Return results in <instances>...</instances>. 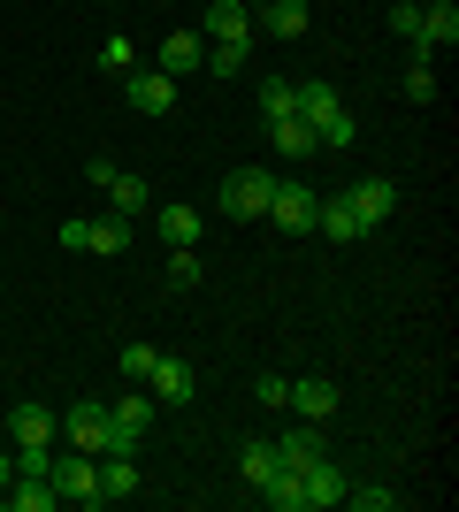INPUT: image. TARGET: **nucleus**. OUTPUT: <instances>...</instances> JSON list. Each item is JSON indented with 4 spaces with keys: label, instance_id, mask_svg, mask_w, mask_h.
I'll use <instances>...</instances> for the list:
<instances>
[{
    "label": "nucleus",
    "instance_id": "obj_1",
    "mask_svg": "<svg viewBox=\"0 0 459 512\" xmlns=\"http://www.w3.org/2000/svg\"><path fill=\"white\" fill-rule=\"evenodd\" d=\"M268 199H276V176H268V169H230V176H222V192H215V207L230 214V222H261Z\"/></svg>",
    "mask_w": 459,
    "mask_h": 512
},
{
    "label": "nucleus",
    "instance_id": "obj_14",
    "mask_svg": "<svg viewBox=\"0 0 459 512\" xmlns=\"http://www.w3.org/2000/svg\"><path fill=\"white\" fill-rule=\"evenodd\" d=\"M215 39H253V8L245 0H207V46Z\"/></svg>",
    "mask_w": 459,
    "mask_h": 512
},
{
    "label": "nucleus",
    "instance_id": "obj_22",
    "mask_svg": "<svg viewBox=\"0 0 459 512\" xmlns=\"http://www.w3.org/2000/svg\"><path fill=\"white\" fill-rule=\"evenodd\" d=\"M314 451H322V436H314V428H284V436H276V459H284L291 474H299Z\"/></svg>",
    "mask_w": 459,
    "mask_h": 512
},
{
    "label": "nucleus",
    "instance_id": "obj_8",
    "mask_svg": "<svg viewBox=\"0 0 459 512\" xmlns=\"http://www.w3.org/2000/svg\"><path fill=\"white\" fill-rule=\"evenodd\" d=\"M153 69H161V77H199V69H207V39H199V31H169L161 54H153Z\"/></svg>",
    "mask_w": 459,
    "mask_h": 512
},
{
    "label": "nucleus",
    "instance_id": "obj_18",
    "mask_svg": "<svg viewBox=\"0 0 459 512\" xmlns=\"http://www.w3.org/2000/svg\"><path fill=\"white\" fill-rule=\"evenodd\" d=\"M153 207V192H146V184H138V176H123V169H115L108 176V214H123V222H138V214H146Z\"/></svg>",
    "mask_w": 459,
    "mask_h": 512
},
{
    "label": "nucleus",
    "instance_id": "obj_6",
    "mask_svg": "<svg viewBox=\"0 0 459 512\" xmlns=\"http://www.w3.org/2000/svg\"><path fill=\"white\" fill-rule=\"evenodd\" d=\"M299 505H306V512H329V505H345V474L329 467L322 451H314V459L299 467Z\"/></svg>",
    "mask_w": 459,
    "mask_h": 512
},
{
    "label": "nucleus",
    "instance_id": "obj_23",
    "mask_svg": "<svg viewBox=\"0 0 459 512\" xmlns=\"http://www.w3.org/2000/svg\"><path fill=\"white\" fill-rule=\"evenodd\" d=\"M245 62H253V39H215L207 46V69H215V77H238Z\"/></svg>",
    "mask_w": 459,
    "mask_h": 512
},
{
    "label": "nucleus",
    "instance_id": "obj_13",
    "mask_svg": "<svg viewBox=\"0 0 459 512\" xmlns=\"http://www.w3.org/2000/svg\"><path fill=\"white\" fill-rule=\"evenodd\" d=\"M291 413H299V421H314L322 428L329 413H337V383H322V375H306V383H291V398H284Z\"/></svg>",
    "mask_w": 459,
    "mask_h": 512
},
{
    "label": "nucleus",
    "instance_id": "obj_32",
    "mask_svg": "<svg viewBox=\"0 0 459 512\" xmlns=\"http://www.w3.org/2000/svg\"><path fill=\"white\" fill-rule=\"evenodd\" d=\"M291 398V375H261V406H284Z\"/></svg>",
    "mask_w": 459,
    "mask_h": 512
},
{
    "label": "nucleus",
    "instance_id": "obj_28",
    "mask_svg": "<svg viewBox=\"0 0 459 512\" xmlns=\"http://www.w3.org/2000/svg\"><path fill=\"white\" fill-rule=\"evenodd\" d=\"M153 360H161V352H153V344H123V360H115V367H123V375H131V383H146V375H153Z\"/></svg>",
    "mask_w": 459,
    "mask_h": 512
},
{
    "label": "nucleus",
    "instance_id": "obj_5",
    "mask_svg": "<svg viewBox=\"0 0 459 512\" xmlns=\"http://www.w3.org/2000/svg\"><path fill=\"white\" fill-rule=\"evenodd\" d=\"M345 199H352V214H360V230H383L398 214V184H383V176H360V184H345Z\"/></svg>",
    "mask_w": 459,
    "mask_h": 512
},
{
    "label": "nucleus",
    "instance_id": "obj_15",
    "mask_svg": "<svg viewBox=\"0 0 459 512\" xmlns=\"http://www.w3.org/2000/svg\"><path fill=\"white\" fill-rule=\"evenodd\" d=\"M253 31H268V39H299V31H306V0H268L261 16H253Z\"/></svg>",
    "mask_w": 459,
    "mask_h": 512
},
{
    "label": "nucleus",
    "instance_id": "obj_30",
    "mask_svg": "<svg viewBox=\"0 0 459 512\" xmlns=\"http://www.w3.org/2000/svg\"><path fill=\"white\" fill-rule=\"evenodd\" d=\"M345 505H360V512H391L398 497H391V490H352V482H345Z\"/></svg>",
    "mask_w": 459,
    "mask_h": 512
},
{
    "label": "nucleus",
    "instance_id": "obj_21",
    "mask_svg": "<svg viewBox=\"0 0 459 512\" xmlns=\"http://www.w3.org/2000/svg\"><path fill=\"white\" fill-rule=\"evenodd\" d=\"M337 85H322V77H314V85H299V100H291V115H306V123H329V115H337Z\"/></svg>",
    "mask_w": 459,
    "mask_h": 512
},
{
    "label": "nucleus",
    "instance_id": "obj_34",
    "mask_svg": "<svg viewBox=\"0 0 459 512\" xmlns=\"http://www.w3.org/2000/svg\"><path fill=\"white\" fill-rule=\"evenodd\" d=\"M0 444H8V421H0Z\"/></svg>",
    "mask_w": 459,
    "mask_h": 512
},
{
    "label": "nucleus",
    "instance_id": "obj_19",
    "mask_svg": "<svg viewBox=\"0 0 459 512\" xmlns=\"http://www.w3.org/2000/svg\"><path fill=\"white\" fill-rule=\"evenodd\" d=\"M153 222H161V237H169V245H199V207H184V199L153 207Z\"/></svg>",
    "mask_w": 459,
    "mask_h": 512
},
{
    "label": "nucleus",
    "instance_id": "obj_26",
    "mask_svg": "<svg viewBox=\"0 0 459 512\" xmlns=\"http://www.w3.org/2000/svg\"><path fill=\"white\" fill-rule=\"evenodd\" d=\"M291 100H299L291 77H261V115H291Z\"/></svg>",
    "mask_w": 459,
    "mask_h": 512
},
{
    "label": "nucleus",
    "instance_id": "obj_33",
    "mask_svg": "<svg viewBox=\"0 0 459 512\" xmlns=\"http://www.w3.org/2000/svg\"><path fill=\"white\" fill-rule=\"evenodd\" d=\"M8 482H16V451L0 444V490H8Z\"/></svg>",
    "mask_w": 459,
    "mask_h": 512
},
{
    "label": "nucleus",
    "instance_id": "obj_9",
    "mask_svg": "<svg viewBox=\"0 0 459 512\" xmlns=\"http://www.w3.org/2000/svg\"><path fill=\"white\" fill-rule=\"evenodd\" d=\"M268 146L284 153V161H314V153H322V138H314V123H306V115H268Z\"/></svg>",
    "mask_w": 459,
    "mask_h": 512
},
{
    "label": "nucleus",
    "instance_id": "obj_12",
    "mask_svg": "<svg viewBox=\"0 0 459 512\" xmlns=\"http://www.w3.org/2000/svg\"><path fill=\"white\" fill-rule=\"evenodd\" d=\"M314 230H322L329 245H360V237H368V230H360V214H352V199H345V192H329L322 207H314Z\"/></svg>",
    "mask_w": 459,
    "mask_h": 512
},
{
    "label": "nucleus",
    "instance_id": "obj_27",
    "mask_svg": "<svg viewBox=\"0 0 459 512\" xmlns=\"http://www.w3.org/2000/svg\"><path fill=\"white\" fill-rule=\"evenodd\" d=\"M406 100H414V107H429V100H437V69H429V62H414V69H406Z\"/></svg>",
    "mask_w": 459,
    "mask_h": 512
},
{
    "label": "nucleus",
    "instance_id": "obj_20",
    "mask_svg": "<svg viewBox=\"0 0 459 512\" xmlns=\"http://www.w3.org/2000/svg\"><path fill=\"white\" fill-rule=\"evenodd\" d=\"M8 505H16V512H54V505H62V490H54L46 474H16V490H8Z\"/></svg>",
    "mask_w": 459,
    "mask_h": 512
},
{
    "label": "nucleus",
    "instance_id": "obj_16",
    "mask_svg": "<svg viewBox=\"0 0 459 512\" xmlns=\"http://www.w3.org/2000/svg\"><path fill=\"white\" fill-rule=\"evenodd\" d=\"M8 436H16V444H54L62 421H54L46 406H16V413H8Z\"/></svg>",
    "mask_w": 459,
    "mask_h": 512
},
{
    "label": "nucleus",
    "instance_id": "obj_10",
    "mask_svg": "<svg viewBox=\"0 0 459 512\" xmlns=\"http://www.w3.org/2000/svg\"><path fill=\"white\" fill-rule=\"evenodd\" d=\"M123 92H131L138 115H169V107H176V77H161V69H131Z\"/></svg>",
    "mask_w": 459,
    "mask_h": 512
},
{
    "label": "nucleus",
    "instance_id": "obj_31",
    "mask_svg": "<svg viewBox=\"0 0 459 512\" xmlns=\"http://www.w3.org/2000/svg\"><path fill=\"white\" fill-rule=\"evenodd\" d=\"M391 31H398V39H414V31H421V0H398V8H391Z\"/></svg>",
    "mask_w": 459,
    "mask_h": 512
},
{
    "label": "nucleus",
    "instance_id": "obj_2",
    "mask_svg": "<svg viewBox=\"0 0 459 512\" xmlns=\"http://www.w3.org/2000/svg\"><path fill=\"white\" fill-rule=\"evenodd\" d=\"M314 207H322V192H314V184H276V199H268L261 222H276L284 237H306V230H314Z\"/></svg>",
    "mask_w": 459,
    "mask_h": 512
},
{
    "label": "nucleus",
    "instance_id": "obj_25",
    "mask_svg": "<svg viewBox=\"0 0 459 512\" xmlns=\"http://www.w3.org/2000/svg\"><path fill=\"white\" fill-rule=\"evenodd\" d=\"M238 467H245V482L261 490V482H268L276 467H284V459H276V444H245V459H238Z\"/></svg>",
    "mask_w": 459,
    "mask_h": 512
},
{
    "label": "nucleus",
    "instance_id": "obj_3",
    "mask_svg": "<svg viewBox=\"0 0 459 512\" xmlns=\"http://www.w3.org/2000/svg\"><path fill=\"white\" fill-rule=\"evenodd\" d=\"M46 482L62 490V505H100V459H92V451L54 459V474H46Z\"/></svg>",
    "mask_w": 459,
    "mask_h": 512
},
{
    "label": "nucleus",
    "instance_id": "obj_29",
    "mask_svg": "<svg viewBox=\"0 0 459 512\" xmlns=\"http://www.w3.org/2000/svg\"><path fill=\"white\" fill-rule=\"evenodd\" d=\"M169 283H176V291H192V283H199V253H192V245H176V260H169Z\"/></svg>",
    "mask_w": 459,
    "mask_h": 512
},
{
    "label": "nucleus",
    "instance_id": "obj_7",
    "mask_svg": "<svg viewBox=\"0 0 459 512\" xmlns=\"http://www.w3.org/2000/svg\"><path fill=\"white\" fill-rule=\"evenodd\" d=\"M146 390H153V406H192V360H176V352H161L153 360V375H146Z\"/></svg>",
    "mask_w": 459,
    "mask_h": 512
},
{
    "label": "nucleus",
    "instance_id": "obj_4",
    "mask_svg": "<svg viewBox=\"0 0 459 512\" xmlns=\"http://www.w3.org/2000/svg\"><path fill=\"white\" fill-rule=\"evenodd\" d=\"M62 436H69V451H92V459H100V451H108V406H100V398H77V406L62 413Z\"/></svg>",
    "mask_w": 459,
    "mask_h": 512
},
{
    "label": "nucleus",
    "instance_id": "obj_17",
    "mask_svg": "<svg viewBox=\"0 0 459 512\" xmlns=\"http://www.w3.org/2000/svg\"><path fill=\"white\" fill-rule=\"evenodd\" d=\"M123 245H131L123 214H85V253H123Z\"/></svg>",
    "mask_w": 459,
    "mask_h": 512
},
{
    "label": "nucleus",
    "instance_id": "obj_11",
    "mask_svg": "<svg viewBox=\"0 0 459 512\" xmlns=\"http://www.w3.org/2000/svg\"><path fill=\"white\" fill-rule=\"evenodd\" d=\"M138 497V451H100V505Z\"/></svg>",
    "mask_w": 459,
    "mask_h": 512
},
{
    "label": "nucleus",
    "instance_id": "obj_24",
    "mask_svg": "<svg viewBox=\"0 0 459 512\" xmlns=\"http://www.w3.org/2000/svg\"><path fill=\"white\" fill-rule=\"evenodd\" d=\"M100 69H108V77H131V69H138V46L123 39V31H115V39H100Z\"/></svg>",
    "mask_w": 459,
    "mask_h": 512
}]
</instances>
